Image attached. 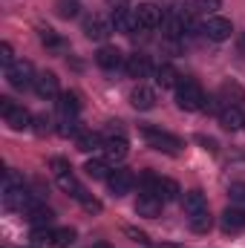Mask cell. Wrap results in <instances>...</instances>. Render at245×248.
<instances>
[{"mask_svg":"<svg viewBox=\"0 0 245 248\" xmlns=\"http://www.w3.org/2000/svg\"><path fill=\"white\" fill-rule=\"evenodd\" d=\"M176 104H179V110H187V113L205 110V104H208V98H205V90H202L196 81L182 78V81L176 84Z\"/></svg>","mask_w":245,"mask_h":248,"instance_id":"obj_1","label":"cell"},{"mask_svg":"<svg viewBox=\"0 0 245 248\" xmlns=\"http://www.w3.org/2000/svg\"><path fill=\"white\" fill-rule=\"evenodd\" d=\"M141 136H144L147 144H150L153 150H159V153L176 156V153L184 147L182 139H176V136H170V133H165V130H159V127H150V124H141Z\"/></svg>","mask_w":245,"mask_h":248,"instance_id":"obj_2","label":"cell"},{"mask_svg":"<svg viewBox=\"0 0 245 248\" xmlns=\"http://www.w3.org/2000/svg\"><path fill=\"white\" fill-rule=\"evenodd\" d=\"M6 81H9L15 90H26V87H35L38 75H35V66L29 61H15L6 69Z\"/></svg>","mask_w":245,"mask_h":248,"instance_id":"obj_3","label":"cell"},{"mask_svg":"<svg viewBox=\"0 0 245 248\" xmlns=\"http://www.w3.org/2000/svg\"><path fill=\"white\" fill-rule=\"evenodd\" d=\"M136 12V20H138V29H159L165 23V12L159 3H138Z\"/></svg>","mask_w":245,"mask_h":248,"instance_id":"obj_4","label":"cell"},{"mask_svg":"<svg viewBox=\"0 0 245 248\" xmlns=\"http://www.w3.org/2000/svg\"><path fill=\"white\" fill-rule=\"evenodd\" d=\"M202 32H205L211 41H216V44H219V41H228V38H231L234 26H231V20H228V17H216V15H214V17H208V20H205Z\"/></svg>","mask_w":245,"mask_h":248,"instance_id":"obj_5","label":"cell"},{"mask_svg":"<svg viewBox=\"0 0 245 248\" xmlns=\"http://www.w3.org/2000/svg\"><path fill=\"white\" fill-rule=\"evenodd\" d=\"M101 153H104V162H110V165L124 162V159H127V139H124V136H107Z\"/></svg>","mask_w":245,"mask_h":248,"instance_id":"obj_6","label":"cell"},{"mask_svg":"<svg viewBox=\"0 0 245 248\" xmlns=\"http://www.w3.org/2000/svg\"><path fill=\"white\" fill-rule=\"evenodd\" d=\"M104 182H107V187H110V193H113V196H124V193H130V190H133L136 176H133L130 170H113Z\"/></svg>","mask_w":245,"mask_h":248,"instance_id":"obj_7","label":"cell"},{"mask_svg":"<svg viewBox=\"0 0 245 248\" xmlns=\"http://www.w3.org/2000/svg\"><path fill=\"white\" fill-rule=\"evenodd\" d=\"M110 32H113V23H110L107 17H101V15H92V17L84 20V35H87L90 41H104Z\"/></svg>","mask_w":245,"mask_h":248,"instance_id":"obj_8","label":"cell"},{"mask_svg":"<svg viewBox=\"0 0 245 248\" xmlns=\"http://www.w3.org/2000/svg\"><path fill=\"white\" fill-rule=\"evenodd\" d=\"M110 23L116 32H124V35H133L138 29V20H136V12L133 9H119V12H110Z\"/></svg>","mask_w":245,"mask_h":248,"instance_id":"obj_9","label":"cell"},{"mask_svg":"<svg viewBox=\"0 0 245 248\" xmlns=\"http://www.w3.org/2000/svg\"><path fill=\"white\" fill-rule=\"evenodd\" d=\"M55 182H58V187H61L63 193H69V196H75L78 202H84L90 193H87V187L81 185L75 176H72V170H66V173H55Z\"/></svg>","mask_w":245,"mask_h":248,"instance_id":"obj_10","label":"cell"},{"mask_svg":"<svg viewBox=\"0 0 245 248\" xmlns=\"http://www.w3.org/2000/svg\"><path fill=\"white\" fill-rule=\"evenodd\" d=\"M35 93H38L41 98H58V95H61L58 75H55V72H41L38 81H35Z\"/></svg>","mask_w":245,"mask_h":248,"instance_id":"obj_11","label":"cell"},{"mask_svg":"<svg viewBox=\"0 0 245 248\" xmlns=\"http://www.w3.org/2000/svg\"><path fill=\"white\" fill-rule=\"evenodd\" d=\"M162 199L156 196V193H141L138 196V202H136V214L138 217H147V219H156L159 214H162Z\"/></svg>","mask_w":245,"mask_h":248,"instance_id":"obj_12","label":"cell"},{"mask_svg":"<svg viewBox=\"0 0 245 248\" xmlns=\"http://www.w3.org/2000/svg\"><path fill=\"white\" fill-rule=\"evenodd\" d=\"M95 63L101 69H119L122 63H127V58L122 55V49H116V46H101L98 55H95Z\"/></svg>","mask_w":245,"mask_h":248,"instance_id":"obj_13","label":"cell"},{"mask_svg":"<svg viewBox=\"0 0 245 248\" xmlns=\"http://www.w3.org/2000/svg\"><path fill=\"white\" fill-rule=\"evenodd\" d=\"M124 69H127V75H130V78H147L153 66H150V58H147V55L136 52V55H127Z\"/></svg>","mask_w":245,"mask_h":248,"instance_id":"obj_14","label":"cell"},{"mask_svg":"<svg viewBox=\"0 0 245 248\" xmlns=\"http://www.w3.org/2000/svg\"><path fill=\"white\" fill-rule=\"evenodd\" d=\"M130 104H133L136 110H153V107H156V93H153L150 87L138 84V87L130 93Z\"/></svg>","mask_w":245,"mask_h":248,"instance_id":"obj_15","label":"cell"},{"mask_svg":"<svg viewBox=\"0 0 245 248\" xmlns=\"http://www.w3.org/2000/svg\"><path fill=\"white\" fill-rule=\"evenodd\" d=\"M58 113H61L63 119H75L78 113H81V98H78V93H61L58 95Z\"/></svg>","mask_w":245,"mask_h":248,"instance_id":"obj_16","label":"cell"},{"mask_svg":"<svg viewBox=\"0 0 245 248\" xmlns=\"http://www.w3.org/2000/svg\"><path fill=\"white\" fill-rule=\"evenodd\" d=\"M182 208L187 217H193V214H202V211H208V199H205V193L202 190H187L182 196Z\"/></svg>","mask_w":245,"mask_h":248,"instance_id":"obj_17","label":"cell"},{"mask_svg":"<svg viewBox=\"0 0 245 248\" xmlns=\"http://www.w3.org/2000/svg\"><path fill=\"white\" fill-rule=\"evenodd\" d=\"M179 81H182V75H179L170 63H162V66L156 69V84H159L162 90H170V87L176 90V84H179Z\"/></svg>","mask_w":245,"mask_h":248,"instance_id":"obj_18","label":"cell"},{"mask_svg":"<svg viewBox=\"0 0 245 248\" xmlns=\"http://www.w3.org/2000/svg\"><path fill=\"white\" fill-rule=\"evenodd\" d=\"M75 144H78V150H81V153H90V150L104 147V139H101L98 133H92V130H81V133L75 136Z\"/></svg>","mask_w":245,"mask_h":248,"instance_id":"obj_19","label":"cell"},{"mask_svg":"<svg viewBox=\"0 0 245 248\" xmlns=\"http://www.w3.org/2000/svg\"><path fill=\"white\" fill-rule=\"evenodd\" d=\"M245 228V211L240 208H228V211H222V231H243Z\"/></svg>","mask_w":245,"mask_h":248,"instance_id":"obj_20","label":"cell"},{"mask_svg":"<svg viewBox=\"0 0 245 248\" xmlns=\"http://www.w3.org/2000/svg\"><path fill=\"white\" fill-rule=\"evenodd\" d=\"M3 119H6V124H9L12 130H29L32 122H35V119L29 116V110H23V107H15V110H12V113H6Z\"/></svg>","mask_w":245,"mask_h":248,"instance_id":"obj_21","label":"cell"},{"mask_svg":"<svg viewBox=\"0 0 245 248\" xmlns=\"http://www.w3.org/2000/svg\"><path fill=\"white\" fill-rule=\"evenodd\" d=\"M219 124H222L225 130H240V127H245V116L240 113V107H222Z\"/></svg>","mask_w":245,"mask_h":248,"instance_id":"obj_22","label":"cell"},{"mask_svg":"<svg viewBox=\"0 0 245 248\" xmlns=\"http://www.w3.org/2000/svg\"><path fill=\"white\" fill-rule=\"evenodd\" d=\"M52 219H55V214H52L49 208H44V205H35V208L29 211V222H32V228H49Z\"/></svg>","mask_w":245,"mask_h":248,"instance_id":"obj_23","label":"cell"},{"mask_svg":"<svg viewBox=\"0 0 245 248\" xmlns=\"http://www.w3.org/2000/svg\"><path fill=\"white\" fill-rule=\"evenodd\" d=\"M243 98V87L240 84H222L216 101H225V107H237V101Z\"/></svg>","mask_w":245,"mask_h":248,"instance_id":"obj_24","label":"cell"},{"mask_svg":"<svg viewBox=\"0 0 245 248\" xmlns=\"http://www.w3.org/2000/svg\"><path fill=\"white\" fill-rule=\"evenodd\" d=\"M75 228H52V240H49V246L55 248H69L75 243Z\"/></svg>","mask_w":245,"mask_h":248,"instance_id":"obj_25","label":"cell"},{"mask_svg":"<svg viewBox=\"0 0 245 248\" xmlns=\"http://www.w3.org/2000/svg\"><path fill=\"white\" fill-rule=\"evenodd\" d=\"M110 162H104V159H90L87 165H84V170H87V176L90 179H107L110 176V168H107Z\"/></svg>","mask_w":245,"mask_h":248,"instance_id":"obj_26","label":"cell"},{"mask_svg":"<svg viewBox=\"0 0 245 248\" xmlns=\"http://www.w3.org/2000/svg\"><path fill=\"white\" fill-rule=\"evenodd\" d=\"M38 32H41V41H44V46H49V49H63V38L55 32V29H49V26H41Z\"/></svg>","mask_w":245,"mask_h":248,"instance_id":"obj_27","label":"cell"},{"mask_svg":"<svg viewBox=\"0 0 245 248\" xmlns=\"http://www.w3.org/2000/svg\"><path fill=\"white\" fill-rule=\"evenodd\" d=\"M211 225H214V219H211V214H208V211H202V214H193V217H190V228H193L196 234H208V231H211Z\"/></svg>","mask_w":245,"mask_h":248,"instance_id":"obj_28","label":"cell"},{"mask_svg":"<svg viewBox=\"0 0 245 248\" xmlns=\"http://www.w3.org/2000/svg\"><path fill=\"white\" fill-rule=\"evenodd\" d=\"M55 12H58L61 17H66V20H69V17H78V15H81V3H78V0H58V3H55Z\"/></svg>","mask_w":245,"mask_h":248,"instance_id":"obj_29","label":"cell"},{"mask_svg":"<svg viewBox=\"0 0 245 248\" xmlns=\"http://www.w3.org/2000/svg\"><path fill=\"white\" fill-rule=\"evenodd\" d=\"M219 6H222V0H193V9L202 15H214Z\"/></svg>","mask_w":245,"mask_h":248,"instance_id":"obj_30","label":"cell"},{"mask_svg":"<svg viewBox=\"0 0 245 248\" xmlns=\"http://www.w3.org/2000/svg\"><path fill=\"white\" fill-rule=\"evenodd\" d=\"M0 63H3L6 69L15 63V49H12V44H0Z\"/></svg>","mask_w":245,"mask_h":248,"instance_id":"obj_31","label":"cell"},{"mask_svg":"<svg viewBox=\"0 0 245 248\" xmlns=\"http://www.w3.org/2000/svg\"><path fill=\"white\" fill-rule=\"evenodd\" d=\"M124 234H127V237H130L133 243H141V246H150V237H147L144 231H138V228H130V225H127V228H124Z\"/></svg>","mask_w":245,"mask_h":248,"instance_id":"obj_32","label":"cell"},{"mask_svg":"<svg viewBox=\"0 0 245 248\" xmlns=\"http://www.w3.org/2000/svg\"><path fill=\"white\" fill-rule=\"evenodd\" d=\"M228 193H231V199H234V202H243V205H245V185H243V182L231 185V190H228Z\"/></svg>","mask_w":245,"mask_h":248,"instance_id":"obj_33","label":"cell"},{"mask_svg":"<svg viewBox=\"0 0 245 248\" xmlns=\"http://www.w3.org/2000/svg\"><path fill=\"white\" fill-rule=\"evenodd\" d=\"M35 133H38V136H44V133H49V119H46V116H38V119H35Z\"/></svg>","mask_w":245,"mask_h":248,"instance_id":"obj_34","label":"cell"},{"mask_svg":"<svg viewBox=\"0 0 245 248\" xmlns=\"http://www.w3.org/2000/svg\"><path fill=\"white\" fill-rule=\"evenodd\" d=\"M81 205H84V211H90V214H98V211H101V202H98V199H92V196H87Z\"/></svg>","mask_w":245,"mask_h":248,"instance_id":"obj_35","label":"cell"},{"mask_svg":"<svg viewBox=\"0 0 245 248\" xmlns=\"http://www.w3.org/2000/svg\"><path fill=\"white\" fill-rule=\"evenodd\" d=\"M49 165H52V170H55V173H66V170H72V168H69L63 159H52Z\"/></svg>","mask_w":245,"mask_h":248,"instance_id":"obj_36","label":"cell"},{"mask_svg":"<svg viewBox=\"0 0 245 248\" xmlns=\"http://www.w3.org/2000/svg\"><path fill=\"white\" fill-rule=\"evenodd\" d=\"M196 141H199V144H202V147H205V150H211V153H214V150H216V141H214V139H205V136H199V139H196Z\"/></svg>","mask_w":245,"mask_h":248,"instance_id":"obj_37","label":"cell"},{"mask_svg":"<svg viewBox=\"0 0 245 248\" xmlns=\"http://www.w3.org/2000/svg\"><path fill=\"white\" fill-rule=\"evenodd\" d=\"M15 110V104H12V98H0V113L6 116V113H12Z\"/></svg>","mask_w":245,"mask_h":248,"instance_id":"obj_38","label":"cell"},{"mask_svg":"<svg viewBox=\"0 0 245 248\" xmlns=\"http://www.w3.org/2000/svg\"><path fill=\"white\" fill-rule=\"evenodd\" d=\"M110 12H119V9H127V0H107Z\"/></svg>","mask_w":245,"mask_h":248,"instance_id":"obj_39","label":"cell"},{"mask_svg":"<svg viewBox=\"0 0 245 248\" xmlns=\"http://www.w3.org/2000/svg\"><path fill=\"white\" fill-rule=\"evenodd\" d=\"M92 248H110V246H107V243H95Z\"/></svg>","mask_w":245,"mask_h":248,"instance_id":"obj_40","label":"cell"},{"mask_svg":"<svg viewBox=\"0 0 245 248\" xmlns=\"http://www.w3.org/2000/svg\"><path fill=\"white\" fill-rule=\"evenodd\" d=\"M153 248H173V246H153Z\"/></svg>","mask_w":245,"mask_h":248,"instance_id":"obj_41","label":"cell"},{"mask_svg":"<svg viewBox=\"0 0 245 248\" xmlns=\"http://www.w3.org/2000/svg\"><path fill=\"white\" fill-rule=\"evenodd\" d=\"M243 130H245V127H243Z\"/></svg>","mask_w":245,"mask_h":248,"instance_id":"obj_42","label":"cell"}]
</instances>
